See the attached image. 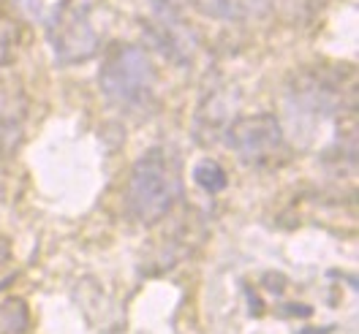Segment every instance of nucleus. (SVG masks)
<instances>
[{
    "mask_svg": "<svg viewBox=\"0 0 359 334\" xmlns=\"http://www.w3.org/2000/svg\"><path fill=\"white\" fill-rule=\"evenodd\" d=\"M194 182L202 188L204 193H221L226 185H229V174L224 172L221 163H215V160H202V163L194 169Z\"/></svg>",
    "mask_w": 359,
    "mask_h": 334,
    "instance_id": "nucleus-7",
    "label": "nucleus"
},
{
    "mask_svg": "<svg viewBox=\"0 0 359 334\" xmlns=\"http://www.w3.org/2000/svg\"><path fill=\"white\" fill-rule=\"evenodd\" d=\"M182 182L175 158L163 147H153L131 169V179L126 188V207L128 215L142 225H156L161 223L180 199Z\"/></svg>",
    "mask_w": 359,
    "mask_h": 334,
    "instance_id": "nucleus-1",
    "label": "nucleus"
},
{
    "mask_svg": "<svg viewBox=\"0 0 359 334\" xmlns=\"http://www.w3.org/2000/svg\"><path fill=\"white\" fill-rule=\"evenodd\" d=\"M17 139H20L17 125H11V123L0 120V155H3V153H8V150L17 144Z\"/></svg>",
    "mask_w": 359,
    "mask_h": 334,
    "instance_id": "nucleus-8",
    "label": "nucleus"
},
{
    "mask_svg": "<svg viewBox=\"0 0 359 334\" xmlns=\"http://www.w3.org/2000/svg\"><path fill=\"white\" fill-rule=\"evenodd\" d=\"M226 147L250 163H262L267 158L278 155L283 147V128L278 117L272 114H250V117H237L224 134Z\"/></svg>",
    "mask_w": 359,
    "mask_h": 334,
    "instance_id": "nucleus-4",
    "label": "nucleus"
},
{
    "mask_svg": "<svg viewBox=\"0 0 359 334\" xmlns=\"http://www.w3.org/2000/svg\"><path fill=\"white\" fill-rule=\"evenodd\" d=\"M150 30H153L156 44L175 63H188V57L194 52L191 49L194 39H191V33H188V27H185L172 0H153V25H150Z\"/></svg>",
    "mask_w": 359,
    "mask_h": 334,
    "instance_id": "nucleus-5",
    "label": "nucleus"
},
{
    "mask_svg": "<svg viewBox=\"0 0 359 334\" xmlns=\"http://www.w3.org/2000/svg\"><path fill=\"white\" fill-rule=\"evenodd\" d=\"M156 66L150 55L136 44H114L98 71L104 98L120 109H142L156 92Z\"/></svg>",
    "mask_w": 359,
    "mask_h": 334,
    "instance_id": "nucleus-2",
    "label": "nucleus"
},
{
    "mask_svg": "<svg viewBox=\"0 0 359 334\" xmlns=\"http://www.w3.org/2000/svg\"><path fill=\"white\" fill-rule=\"evenodd\" d=\"M46 39L55 60L63 66H76L98 52V33L93 27L90 11L76 0L57 3L46 17Z\"/></svg>",
    "mask_w": 359,
    "mask_h": 334,
    "instance_id": "nucleus-3",
    "label": "nucleus"
},
{
    "mask_svg": "<svg viewBox=\"0 0 359 334\" xmlns=\"http://www.w3.org/2000/svg\"><path fill=\"white\" fill-rule=\"evenodd\" d=\"M30 312L22 299H6L0 302V334H22L27 329Z\"/></svg>",
    "mask_w": 359,
    "mask_h": 334,
    "instance_id": "nucleus-6",
    "label": "nucleus"
}]
</instances>
